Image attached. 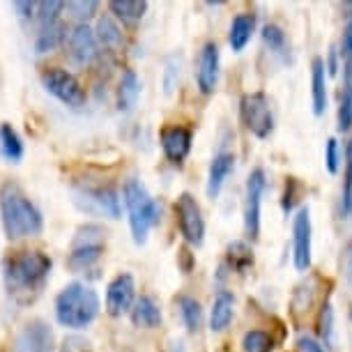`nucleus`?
I'll return each mask as SVG.
<instances>
[{
  "mask_svg": "<svg viewBox=\"0 0 352 352\" xmlns=\"http://www.w3.org/2000/svg\"><path fill=\"white\" fill-rule=\"evenodd\" d=\"M0 217H3V226L8 237L37 235V232H42L44 226L42 212L12 182L0 187Z\"/></svg>",
  "mask_w": 352,
  "mask_h": 352,
  "instance_id": "nucleus-1",
  "label": "nucleus"
},
{
  "mask_svg": "<svg viewBox=\"0 0 352 352\" xmlns=\"http://www.w3.org/2000/svg\"><path fill=\"white\" fill-rule=\"evenodd\" d=\"M99 295L85 283H69L56 297V318L63 327L85 329L99 316Z\"/></svg>",
  "mask_w": 352,
  "mask_h": 352,
  "instance_id": "nucleus-2",
  "label": "nucleus"
},
{
  "mask_svg": "<svg viewBox=\"0 0 352 352\" xmlns=\"http://www.w3.org/2000/svg\"><path fill=\"white\" fill-rule=\"evenodd\" d=\"M51 272V258L42 251H21L5 263V281L12 292H37Z\"/></svg>",
  "mask_w": 352,
  "mask_h": 352,
  "instance_id": "nucleus-3",
  "label": "nucleus"
},
{
  "mask_svg": "<svg viewBox=\"0 0 352 352\" xmlns=\"http://www.w3.org/2000/svg\"><path fill=\"white\" fill-rule=\"evenodd\" d=\"M122 201L127 205V214H129V226H131V235H134L136 244L148 242V235L152 230V226L159 221V205L155 203V198L148 194V189L143 187L138 180H127L122 187Z\"/></svg>",
  "mask_w": 352,
  "mask_h": 352,
  "instance_id": "nucleus-4",
  "label": "nucleus"
},
{
  "mask_svg": "<svg viewBox=\"0 0 352 352\" xmlns=\"http://www.w3.org/2000/svg\"><path fill=\"white\" fill-rule=\"evenodd\" d=\"M102 254H104V230L95 223H88L76 230L67 265L74 272L88 270L102 258Z\"/></svg>",
  "mask_w": 352,
  "mask_h": 352,
  "instance_id": "nucleus-5",
  "label": "nucleus"
},
{
  "mask_svg": "<svg viewBox=\"0 0 352 352\" xmlns=\"http://www.w3.org/2000/svg\"><path fill=\"white\" fill-rule=\"evenodd\" d=\"M242 122L256 138H267L274 131V116L265 92H249L240 102Z\"/></svg>",
  "mask_w": 352,
  "mask_h": 352,
  "instance_id": "nucleus-6",
  "label": "nucleus"
},
{
  "mask_svg": "<svg viewBox=\"0 0 352 352\" xmlns=\"http://www.w3.org/2000/svg\"><path fill=\"white\" fill-rule=\"evenodd\" d=\"M42 85L46 88L49 95L60 99L65 106L69 109H81L85 104V90L83 85L76 81L74 74H69L67 69L51 67L42 74Z\"/></svg>",
  "mask_w": 352,
  "mask_h": 352,
  "instance_id": "nucleus-7",
  "label": "nucleus"
},
{
  "mask_svg": "<svg viewBox=\"0 0 352 352\" xmlns=\"http://www.w3.org/2000/svg\"><path fill=\"white\" fill-rule=\"evenodd\" d=\"M267 177L263 168H254L247 177V189H244V230L251 240L261 235V203Z\"/></svg>",
  "mask_w": 352,
  "mask_h": 352,
  "instance_id": "nucleus-8",
  "label": "nucleus"
},
{
  "mask_svg": "<svg viewBox=\"0 0 352 352\" xmlns=\"http://www.w3.org/2000/svg\"><path fill=\"white\" fill-rule=\"evenodd\" d=\"M177 226H180L182 237L191 247H201L205 242V219L201 212V205L191 194H180L175 203Z\"/></svg>",
  "mask_w": 352,
  "mask_h": 352,
  "instance_id": "nucleus-9",
  "label": "nucleus"
},
{
  "mask_svg": "<svg viewBox=\"0 0 352 352\" xmlns=\"http://www.w3.org/2000/svg\"><path fill=\"white\" fill-rule=\"evenodd\" d=\"M53 350H56L53 329L42 320H32L16 334L10 352H53Z\"/></svg>",
  "mask_w": 352,
  "mask_h": 352,
  "instance_id": "nucleus-10",
  "label": "nucleus"
},
{
  "mask_svg": "<svg viewBox=\"0 0 352 352\" xmlns=\"http://www.w3.org/2000/svg\"><path fill=\"white\" fill-rule=\"evenodd\" d=\"M311 212L309 208H302L295 214L292 221V263L300 272H307L311 267Z\"/></svg>",
  "mask_w": 352,
  "mask_h": 352,
  "instance_id": "nucleus-11",
  "label": "nucleus"
},
{
  "mask_svg": "<svg viewBox=\"0 0 352 352\" xmlns=\"http://www.w3.org/2000/svg\"><path fill=\"white\" fill-rule=\"evenodd\" d=\"M134 295H136V283L131 274H118L106 288V311L118 318L127 311L134 309Z\"/></svg>",
  "mask_w": 352,
  "mask_h": 352,
  "instance_id": "nucleus-12",
  "label": "nucleus"
},
{
  "mask_svg": "<svg viewBox=\"0 0 352 352\" xmlns=\"http://www.w3.org/2000/svg\"><path fill=\"white\" fill-rule=\"evenodd\" d=\"M219 63H221L219 46L214 42L203 44L201 53H198V67H196V83H198V90H201L203 95H212V92L217 90Z\"/></svg>",
  "mask_w": 352,
  "mask_h": 352,
  "instance_id": "nucleus-13",
  "label": "nucleus"
},
{
  "mask_svg": "<svg viewBox=\"0 0 352 352\" xmlns=\"http://www.w3.org/2000/svg\"><path fill=\"white\" fill-rule=\"evenodd\" d=\"M67 49L69 58L76 65H90L97 58V35L90 25L76 23L67 32Z\"/></svg>",
  "mask_w": 352,
  "mask_h": 352,
  "instance_id": "nucleus-14",
  "label": "nucleus"
},
{
  "mask_svg": "<svg viewBox=\"0 0 352 352\" xmlns=\"http://www.w3.org/2000/svg\"><path fill=\"white\" fill-rule=\"evenodd\" d=\"M162 150L166 159H168L170 164L180 166L184 159L189 157L191 152V143H194V134H191V129L182 127V124H173V127H166L162 131Z\"/></svg>",
  "mask_w": 352,
  "mask_h": 352,
  "instance_id": "nucleus-15",
  "label": "nucleus"
},
{
  "mask_svg": "<svg viewBox=\"0 0 352 352\" xmlns=\"http://www.w3.org/2000/svg\"><path fill=\"white\" fill-rule=\"evenodd\" d=\"M78 201H83V208L95 214H104L111 219L120 217V198L113 187H90L78 194Z\"/></svg>",
  "mask_w": 352,
  "mask_h": 352,
  "instance_id": "nucleus-16",
  "label": "nucleus"
},
{
  "mask_svg": "<svg viewBox=\"0 0 352 352\" xmlns=\"http://www.w3.org/2000/svg\"><path fill=\"white\" fill-rule=\"evenodd\" d=\"M235 170V155L232 152H219L214 155L210 164V173H208V196L210 198H217L221 194L226 180L232 175Z\"/></svg>",
  "mask_w": 352,
  "mask_h": 352,
  "instance_id": "nucleus-17",
  "label": "nucleus"
},
{
  "mask_svg": "<svg viewBox=\"0 0 352 352\" xmlns=\"http://www.w3.org/2000/svg\"><path fill=\"white\" fill-rule=\"evenodd\" d=\"M254 30H256V14H251V12L237 14L235 19H232L230 32H228L230 49L235 51V53H240V51L247 49V44L251 42V37H254Z\"/></svg>",
  "mask_w": 352,
  "mask_h": 352,
  "instance_id": "nucleus-18",
  "label": "nucleus"
},
{
  "mask_svg": "<svg viewBox=\"0 0 352 352\" xmlns=\"http://www.w3.org/2000/svg\"><path fill=\"white\" fill-rule=\"evenodd\" d=\"M131 322L143 329H155L162 324V309L150 295H141L131 309Z\"/></svg>",
  "mask_w": 352,
  "mask_h": 352,
  "instance_id": "nucleus-19",
  "label": "nucleus"
},
{
  "mask_svg": "<svg viewBox=\"0 0 352 352\" xmlns=\"http://www.w3.org/2000/svg\"><path fill=\"white\" fill-rule=\"evenodd\" d=\"M324 65L322 58H314L311 63V102H314V113L322 116L327 109V81H324Z\"/></svg>",
  "mask_w": 352,
  "mask_h": 352,
  "instance_id": "nucleus-20",
  "label": "nucleus"
},
{
  "mask_svg": "<svg viewBox=\"0 0 352 352\" xmlns=\"http://www.w3.org/2000/svg\"><path fill=\"white\" fill-rule=\"evenodd\" d=\"M232 314H235V297H232L228 290H221L214 297V302H212L210 329L212 331H223L230 324Z\"/></svg>",
  "mask_w": 352,
  "mask_h": 352,
  "instance_id": "nucleus-21",
  "label": "nucleus"
},
{
  "mask_svg": "<svg viewBox=\"0 0 352 352\" xmlns=\"http://www.w3.org/2000/svg\"><path fill=\"white\" fill-rule=\"evenodd\" d=\"M138 95H141V81H138L134 69H127L120 78V85H118V109L129 113L136 106Z\"/></svg>",
  "mask_w": 352,
  "mask_h": 352,
  "instance_id": "nucleus-22",
  "label": "nucleus"
},
{
  "mask_svg": "<svg viewBox=\"0 0 352 352\" xmlns=\"http://www.w3.org/2000/svg\"><path fill=\"white\" fill-rule=\"evenodd\" d=\"M109 10L118 19H122L124 23H136L141 21L148 12V3L145 0H111Z\"/></svg>",
  "mask_w": 352,
  "mask_h": 352,
  "instance_id": "nucleus-23",
  "label": "nucleus"
},
{
  "mask_svg": "<svg viewBox=\"0 0 352 352\" xmlns=\"http://www.w3.org/2000/svg\"><path fill=\"white\" fill-rule=\"evenodd\" d=\"M0 155L8 162H21L23 159V143L21 136L12 129V124H0Z\"/></svg>",
  "mask_w": 352,
  "mask_h": 352,
  "instance_id": "nucleus-24",
  "label": "nucleus"
},
{
  "mask_svg": "<svg viewBox=\"0 0 352 352\" xmlns=\"http://www.w3.org/2000/svg\"><path fill=\"white\" fill-rule=\"evenodd\" d=\"M177 309H180L182 322H184V327H187V331L189 334H196L203 322V309H201V304H198V300L196 297H189V295H180Z\"/></svg>",
  "mask_w": 352,
  "mask_h": 352,
  "instance_id": "nucleus-25",
  "label": "nucleus"
},
{
  "mask_svg": "<svg viewBox=\"0 0 352 352\" xmlns=\"http://www.w3.org/2000/svg\"><path fill=\"white\" fill-rule=\"evenodd\" d=\"M67 28L63 23H56V25H49V28H42L37 32V39H35V51L37 53H49L53 49H58L63 42H67Z\"/></svg>",
  "mask_w": 352,
  "mask_h": 352,
  "instance_id": "nucleus-26",
  "label": "nucleus"
},
{
  "mask_svg": "<svg viewBox=\"0 0 352 352\" xmlns=\"http://www.w3.org/2000/svg\"><path fill=\"white\" fill-rule=\"evenodd\" d=\"M341 212L343 217H352V141L345 148V170H343V191H341Z\"/></svg>",
  "mask_w": 352,
  "mask_h": 352,
  "instance_id": "nucleus-27",
  "label": "nucleus"
},
{
  "mask_svg": "<svg viewBox=\"0 0 352 352\" xmlns=\"http://www.w3.org/2000/svg\"><path fill=\"white\" fill-rule=\"evenodd\" d=\"M65 8H67V3H60V0H42V3H37L35 19L39 21V30L49 28V25H56L58 16H60V12Z\"/></svg>",
  "mask_w": 352,
  "mask_h": 352,
  "instance_id": "nucleus-28",
  "label": "nucleus"
},
{
  "mask_svg": "<svg viewBox=\"0 0 352 352\" xmlns=\"http://www.w3.org/2000/svg\"><path fill=\"white\" fill-rule=\"evenodd\" d=\"M95 35H97V39L104 46H120L122 44V30H120V25L113 21L111 16H102V19H99Z\"/></svg>",
  "mask_w": 352,
  "mask_h": 352,
  "instance_id": "nucleus-29",
  "label": "nucleus"
},
{
  "mask_svg": "<svg viewBox=\"0 0 352 352\" xmlns=\"http://www.w3.org/2000/svg\"><path fill=\"white\" fill-rule=\"evenodd\" d=\"M274 338L263 329H251L242 338V352H272Z\"/></svg>",
  "mask_w": 352,
  "mask_h": 352,
  "instance_id": "nucleus-30",
  "label": "nucleus"
},
{
  "mask_svg": "<svg viewBox=\"0 0 352 352\" xmlns=\"http://www.w3.org/2000/svg\"><path fill=\"white\" fill-rule=\"evenodd\" d=\"M228 261L232 270L244 272V270H249V265H254V251L244 242H232L228 247Z\"/></svg>",
  "mask_w": 352,
  "mask_h": 352,
  "instance_id": "nucleus-31",
  "label": "nucleus"
},
{
  "mask_svg": "<svg viewBox=\"0 0 352 352\" xmlns=\"http://www.w3.org/2000/svg\"><path fill=\"white\" fill-rule=\"evenodd\" d=\"M352 129V83L343 85L341 99H338V131Z\"/></svg>",
  "mask_w": 352,
  "mask_h": 352,
  "instance_id": "nucleus-32",
  "label": "nucleus"
},
{
  "mask_svg": "<svg viewBox=\"0 0 352 352\" xmlns=\"http://www.w3.org/2000/svg\"><path fill=\"white\" fill-rule=\"evenodd\" d=\"M263 39L265 44L270 46V51L278 53V56H283L285 49H288V39H285V32L278 28L276 23H267L263 28Z\"/></svg>",
  "mask_w": 352,
  "mask_h": 352,
  "instance_id": "nucleus-33",
  "label": "nucleus"
},
{
  "mask_svg": "<svg viewBox=\"0 0 352 352\" xmlns=\"http://www.w3.org/2000/svg\"><path fill=\"white\" fill-rule=\"evenodd\" d=\"M318 334H320L322 345H331V338H334V311H331V304H324L320 316H318Z\"/></svg>",
  "mask_w": 352,
  "mask_h": 352,
  "instance_id": "nucleus-34",
  "label": "nucleus"
},
{
  "mask_svg": "<svg viewBox=\"0 0 352 352\" xmlns=\"http://www.w3.org/2000/svg\"><path fill=\"white\" fill-rule=\"evenodd\" d=\"M341 56H343V76L345 83H352V19L343 30L341 39Z\"/></svg>",
  "mask_w": 352,
  "mask_h": 352,
  "instance_id": "nucleus-35",
  "label": "nucleus"
},
{
  "mask_svg": "<svg viewBox=\"0 0 352 352\" xmlns=\"http://www.w3.org/2000/svg\"><path fill=\"white\" fill-rule=\"evenodd\" d=\"M97 8H99V3L97 0H72V3H67V10L72 16L76 19V21H88V19L95 14L97 12Z\"/></svg>",
  "mask_w": 352,
  "mask_h": 352,
  "instance_id": "nucleus-36",
  "label": "nucleus"
},
{
  "mask_svg": "<svg viewBox=\"0 0 352 352\" xmlns=\"http://www.w3.org/2000/svg\"><path fill=\"white\" fill-rule=\"evenodd\" d=\"M324 166H327L329 173H338V168H341V145H338L336 138H329L327 145H324Z\"/></svg>",
  "mask_w": 352,
  "mask_h": 352,
  "instance_id": "nucleus-37",
  "label": "nucleus"
},
{
  "mask_svg": "<svg viewBox=\"0 0 352 352\" xmlns=\"http://www.w3.org/2000/svg\"><path fill=\"white\" fill-rule=\"evenodd\" d=\"M297 189H300V184H297L295 177H288V182H285V191H283V212H292L295 208V201H297Z\"/></svg>",
  "mask_w": 352,
  "mask_h": 352,
  "instance_id": "nucleus-38",
  "label": "nucleus"
},
{
  "mask_svg": "<svg viewBox=\"0 0 352 352\" xmlns=\"http://www.w3.org/2000/svg\"><path fill=\"white\" fill-rule=\"evenodd\" d=\"M297 350L300 352H327L320 341H316L314 336H300L297 338Z\"/></svg>",
  "mask_w": 352,
  "mask_h": 352,
  "instance_id": "nucleus-39",
  "label": "nucleus"
},
{
  "mask_svg": "<svg viewBox=\"0 0 352 352\" xmlns=\"http://www.w3.org/2000/svg\"><path fill=\"white\" fill-rule=\"evenodd\" d=\"M12 8L23 19H32L37 14V3H30V0H16V3H12Z\"/></svg>",
  "mask_w": 352,
  "mask_h": 352,
  "instance_id": "nucleus-40",
  "label": "nucleus"
},
{
  "mask_svg": "<svg viewBox=\"0 0 352 352\" xmlns=\"http://www.w3.org/2000/svg\"><path fill=\"white\" fill-rule=\"evenodd\" d=\"M336 56H338V51H336V49H331V53H329V63H327V69H329V74H336V69H338Z\"/></svg>",
  "mask_w": 352,
  "mask_h": 352,
  "instance_id": "nucleus-41",
  "label": "nucleus"
},
{
  "mask_svg": "<svg viewBox=\"0 0 352 352\" xmlns=\"http://www.w3.org/2000/svg\"><path fill=\"white\" fill-rule=\"evenodd\" d=\"M343 10H345V14L352 16V3H345V5H343Z\"/></svg>",
  "mask_w": 352,
  "mask_h": 352,
  "instance_id": "nucleus-42",
  "label": "nucleus"
},
{
  "mask_svg": "<svg viewBox=\"0 0 352 352\" xmlns=\"http://www.w3.org/2000/svg\"><path fill=\"white\" fill-rule=\"evenodd\" d=\"M350 276H352V261H350Z\"/></svg>",
  "mask_w": 352,
  "mask_h": 352,
  "instance_id": "nucleus-43",
  "label": "nucleus"
}]
</instances>
